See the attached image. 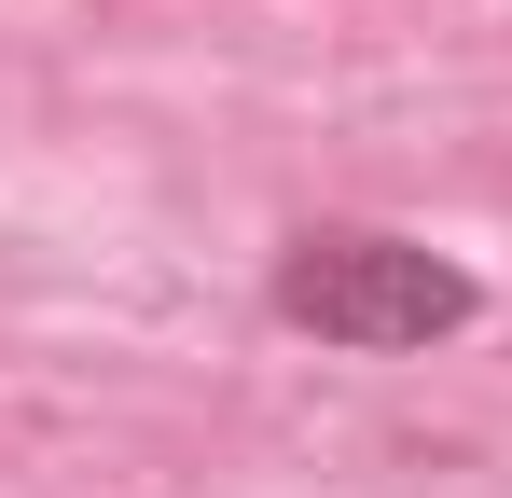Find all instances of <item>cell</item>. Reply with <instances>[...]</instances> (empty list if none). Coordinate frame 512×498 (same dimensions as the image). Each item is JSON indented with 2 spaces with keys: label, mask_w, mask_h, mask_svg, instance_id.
Listing matches in <instances>:
<instances>
[{
  "label": "cell",
  "mask_w": 512,
  "mask_h": 498,
  "mask_svg": "<svg viewBox=\"0 0 512 498\" xmlns=\"http://www.w3.org/2000/svg\"><path fill=\"white\" fill-rule=\"evenodd\" d=\"M263 319L333 360H429L485 319V277L402 222H291L263 263Z\"/></svg>",
  "instance_id": "6da1fadb"
}]
</instances>
